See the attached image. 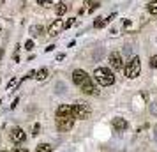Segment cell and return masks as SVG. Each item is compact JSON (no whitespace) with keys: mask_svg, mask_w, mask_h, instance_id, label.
I'll return each instance as SVG.
<instances>
[{"mask_svg":"<svg viewBox=\"0 0 157 152\" xmlns=\"http://www.w3.org/2000/svg\"><path fill=\"white\" fill-rule=\"evenodd\" d=\"M74 126V111L71 104H62L57 108V127L58 131H71Z\"/></svg>","mask_w":157,"mask_h":152,"instance_id":"1","label":"cell"},{"mask_svg":"<svg viewBox=\"0 0 157 152\" xmlns=\"http://www.w3.org/2000/svg\"><path fill=\"white\" fill-rule=\"evenodd\" d=\"M72 81H74V85L79 87L85 94H90V95H97V94H99L97 87L92 83L90 76H88L83 69H76V71L72 72Z\"/></svg>","mask_w":157,"mask_h":152,"instance_id":"2","label":"cell"},{"mask_svg":"<svg viewBox=\"0 0 157 152\" xmlns=\"http://www.w3.org/2000/svg\"><path fill=\"white\" fill-rule=\"evenodd\" d=\"M94 80H95V83H99L102 87H108V85L115 83V74L108 67H97L94 71Z\"/></svg>","mask_w":157,"mask_h":152,"instance_id":"3","label":"cell"},{"mask_svg":"<svg viewBox=\"0 0 157 152\" xmlns=\"http://www.w3.org/2000/svg\"><path fill=\"white\" fill-rule=\"evenodd\" d=\"M140 71H141V60H140V57H132L125 65V76L132 80L136 76H140Z\"/></svg>","mask_w":157,"mask_h":152,"instance_id":"4","label":"cell"},{"mask_svg":"<svg viewBox=\"0 0 157 152\" xmlns=\"http://www.w3.org/2000/svg\"><path fill=\"white\" fill-rule=\"evenodd\" d=\"M72 111H74V119H81V120H85V119L90 117V106H88V103L78 101L76 104H72Z\"/></svg>","mask_w":157,"mask_h":152,"instance_id":"5","label":"cell"},{"mask_svg":"<svg viewBox=\"0 0 157 152\" xmlns=\"http://www.w3.org/2000/svg\"><path fill=\"white\" fill-rule=\"evenodd\" d=\"M109 64H111V67L117 69V71L124 67V64H122V57H120L118 51H111V53H109Z\"/></svg>","mask_w":157,"mask_h":152,"instance_id":"6","label":"cell"},{"mask_svg":"<svg viewBox=\"0 0 157 152\" xmlns=\"http://www.w3.org/2000/svg\"><path fill=\"white\" fill-rule=\"evenodd\" d=\"M11 140L14 142V143H21L23 140H25V131L21 129V127H13L11 129Z\"/></svg>","mask_w":157,"mask_h":152,"instance_id":"7","label":"cell"},{"mask_svg":"<svg viewBox=\"0 0 157 152\" xmlns=\"http://www.w3.org/2000/svg\"><path fill=\"white\" fill-rule=\"evenodd\" d=\"M62 30H64V21H62V20H55V21L50 25V30H48V34L55 37V36H58Z\"/></svg>","mask_w":157,"mask_h":152,"instance_id":"8","label":"cell"},{"mask_svg":"<svg viewBox=\"0 0 157 152\" xmlns=\"http://www.w3.org/2000/svg\"><path fill=\"white\" fill-rule=\"evenodd\" d=\"M113 129L115 131H125V127H127V122H125V119H122V117H117V119H113Z\"/></svg>","mask_w":157,"mask_h":152,"instance_id":"9","label":"cell"},{"mask_svg":"<svg viewBox=\"0 0 157 152\" xmlns=\"http://www.w3.org/2000/svg\"><path fill=\"white\" fill-rule=\"evenodd\" d=\"M30 34H32V36H36V37H41L44 34V29L41 27V25H34V27L30 29Z\"/></svg>","mask_w":157,"mask_h":152,"instance_id":"10","label":"cell"},{"mask_svg":"<svg viewBox=\"0 0 157 152\" xmlns=\"http://www.w3.org/2000/svg\"><path fill=\"white\" fill-rule=\"evenodd\" d=\"M36 78H37L39 81H41V80H46V78H48V69H46V67H43V69L36 71Z\"/></svg>","mask_w":157,"mask_h":152,"instance_id":"11","label":"cell"},{"mask_svg":"<svg viewBox=\"0 0 157 152\" xmlns=\"http://www.w3.org/2000/svg\"><path fill=\"white\" fill-rule=\"evenodd\" d=\"M65 13H67V6H65L64 2L57 4V14H58V16H64Z\"/></svg>","mask_w":157,"mask_h":152,"instance_id":"12","label":"cell"},{"mask_svg":"<svg viewBox=\"0 0 157 152\" xmlns=\"http://www.w3.org/2000/svg\"><path fill=\"white\" fill-rule=\"evenodd\" d=\"M147 9H148V13H150V14H157V0L150 2L148 6H147Z\"/></svg>","mask_w":157,"mask_h":152,"instance_id":"13","label":"cell"},{"mask_svg":"<svg viewBox=\"0 0 157 152\" xmlns=\"http://www.w3.org/2000/svg\"><path fill=\"white\" fill-rule=\"evenodd\" d=\"M106 23H108V21H106V18H97V20L94 21V27H95V29H102Z\"/></svg>","mask_w":157,"mask_h":152,"instance_id":"14","label":"cell"},{"mask_svg":"<svg viewBox=\"0 0 157 152\" xmlns=\"http://www.w3.org/2000/svg\"><path fill=\"white\" fill-rule=\"evenodd\" d=\"M36 152H51V147L48 143H41V145H37Z\"/></svg>","mask_w":157,"mask_h":152,"instance_id":"15","label":"cell"},{"mask_svg":"<svg viewBox=\"0 0 157 152\" xmlns=\"http://www.w3.org/2000/svg\"><path fill=\"white\" fill-rule=\"evenodd\" d=\"M18 83H20V80H16V78H13V80L7 83V90H11V88H16L18 87Z\"/></svg>","mask_w":157,"mask_h":152,"instance_id":"16","label":"cell"},{"mask_svg":"<svg viewBox=\"0 0 157 152\" xmlns=\"http://www.w3.org/2000/svg\"><path fill=\"white\" fill-rule=\"evenodd\" d=\"M37 4H39V6H43V7H51V6H53V2H51V0H37Z\"/></svg>","mask_w":157,"mask_h":152,"instance_id":"17","label":"cell"},{"mask_svg":"<svg viewBox=\"0 0 157 152\" xmlns=\"http://www.w3.org/2000/svg\"><path fill=\"white\" fill-rule=\"evenodd\" d=\"M72 25H74V18H69V20L64 23V29H69V27H72Z\"/></svg>","mask_w":157,"mask_h":152,"instance_id":"18","label":"cell"},{"mask_svg":"<svg viewBox=\"0 0 157 152\" xmlns=\"http://www.w3.org/2000/svg\"><path fill=\"white\" fill-rule=\"evenodd\" d=\"M150 113L157 115V103H152V104H150Z\"/></svg>","mask_w":157,"mask_h":152,"instance_id":"19","label":"cell"},{"mask_svg":"<svg viewBox=\"0 0 157 152\" xmlns=\"http://www.w3.org/2000/svg\"><path fill=\"white\" fill-rule=\"evenodd\" d=\"M39 131H41V124H36V126H34V133H32V134H34V136H37V134H39Z\"/></svg>","mask_w":157,"mask_h":152,"instance_id":"20","label":"cell"},{"mask_svg":"<svg viewBox=\"0 0 157 152\" xmlns=\"http://www.w3.org/2000/svg\"><path fill=\"white\" fill-rule=\"evenodd\" d=\"M25 48H27V50H34V41H27V43H25Z\"/></svg>","mask_w":157,"mask_h":152,"instance_id":"21","label":"cell"},{"mask_svg":"<svg viewBox=\"0 0 157 152\" xmlns=\"http://www.w3.org/2000/svg\"><path fill=\"white\" fill-rule=\"evenodd\" d=\"M150 65L157 69V55H154V57H152V60H150Z\"/></svg>","mask_w":157,"mask_h":152,"instance_id":"22","label":"cell"},{"mask_svg":"<svg viewBox=\"0 0 157 152\" xmlns=\"http://www.w3.org/2000/svg\"><path fill=\"white\" fill-rule=\"evenodd\" d=\"M13 152H29V150H27V149H23V147H16Z\"/></svg>","mask_w":157,"mask_h":152,"instance_id":"23","label":"cell"},{"mask_svg":"<svg viewBox=\"0 0 157 152\" xmlns=\"http://www.w3.org/2000/svg\"><path fill=\"white\" fill-rule=\"evenodd\" d=\"M95 2H97V0H85V4H86V6H94Z\"/></svg>","mask_w":157,"mask_h":152,"instance_id":"24","label":"cell"},{"mask_svg":"<svg viewBox=\"0 0 157 152\" xmlns=\"http://www.w3.org/2000/svg\"><path fill=\"white\" fill-rule=\"evenodd\" d=\"M53 50H55V46H53V44H50V46L46 48V51H53Z\"/></svg>","mask_w":157,"mask_h":152,"instance_id":"25","label":"cell"},{"mask_svg":"<svg viewBox=\"0 0 157 152\" xmlns=\"http://www.w3.org/2000/svg\"><path fill=\"white\" fill-rule=\"evenodd\" d=\"M64 57H65L64 53H58V55H57V60H62V58H64Z\"/></svg>","mask_w":157,"mask_h":152,"instance_id":"26","label":"cell"},{"mask_svg":"<svg viewBox=\"0 0 157 152\" xmlns=\"http://www.w3.org/2000/svg\"><path fill=\"white\" fill-rule=\"evenodd\" d=\"M154 138H155V142H157V126L154 127Z\"/></svg>","mask_w":157,"mask_h":152,"instance_id":"27","label":"cell"},{"mask_svg":"<svg viewBox=\"0 0 157 152\" xmlns=\"http://www.w3.org/2000/svg\"><path fill=\"white\" fill-rule=\"evenodd\" d=\"M4 2H6V0H0V6H4Z\"/></svg>","mask_w":157,"mask_h":152,"instance_id":"28","label":"cell"},{"mask_svg":"<svg viewBox=\"0 0 157 152\" xmlns=\"http://www.w3.org/2000/svg\"><path fill=\"white\" fill-rule=\"evenodd\" d=\"M0 32H2V29H0Z\"/></svg>","mask_w":157,"mask_h":152,"instance_id":"29","label":"cell"}]
</instances>
